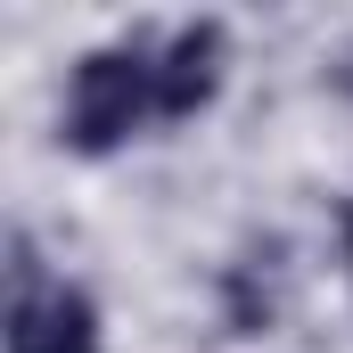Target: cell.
Here are the masks:
<instances>
[{"instance_id":"6da1fadb","label":"cell","mask_w":353,"mask_h":353,"mask_svg":"<svg viewBox=\"0 0 353 353\" xmlns=\"http://www.w3.org/2000/svg\"><path fill=\"white\" fill-rule=\"evenodd\" d=\"M148 115H157V58H148V50H90L83 66H74L66 140H74L83 157L123 148Z\"/></svg>"},{"instance_id":"3957f363","label":"cell","mask_w":353,"mask_h":353,"mask_svg":"<svg viewBox=\"0 0 353 353\" xmlns=\"http://www.w3.org/2000/svg\"><path fill=\"white\" fill-rule=\"evenodd\" d=\"M222 83V25H181L157 58V115H197Z\"/></svg>"},{"instance_id":"7a4b0ae2","label":"cell","mask_w":353,"mask_h":353,"mask_svg":"<svg viewBox=\"0 0 353 353\" xmlns=\"http://www.w3.org/2000/svg\"><path fill=\"white\" fill-rule=\"evenodd\" d=\"M8 353H99V312L74 288H33L25 255H17V304H8Z\"/></svg>"}]
</instances>
